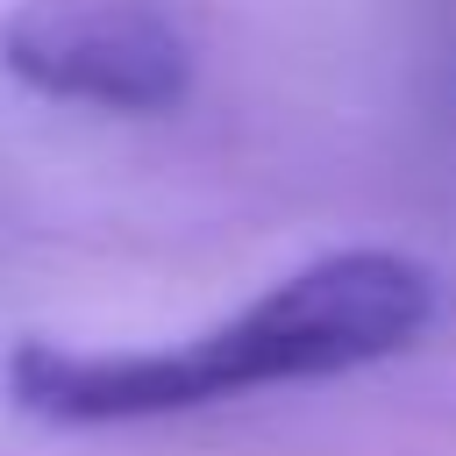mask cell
I'll use <instances>...</instances> for the list:
<instances>
[{
	"label": "cell",
	"instance_id": "cell-1",
	"mask_svg": "<svg viewBox=\"0 0 456 456\" xmlns=\"http://www.w3.org/2000/svg\"><path fill=\"white\" fill-rule=\"evenodd\" d=\"M435 321V271L399 249H335L278 278L221 328L171 349L14 342L7 399L50 428H128L264 385L342 378L413 349Z\"/></svg>",
	"mask_w": 456,
	"mask_h": 456
},
{
	"label": "cell",
	"instance_id": "cell-2",
	"mask_svg": "<svg viewBox=\"0 0 456 456\" xmlns=\"http://www.w3.org/2000/svg\"><path fill=\"white\" fill-rule=\"evenodd\" d=\"M0 64L43 100L171 114L192 93V36L164 0H14Z\"/></svg>",
	"mask_w": 456,
	"mask_h": 456
}]
</instances>
